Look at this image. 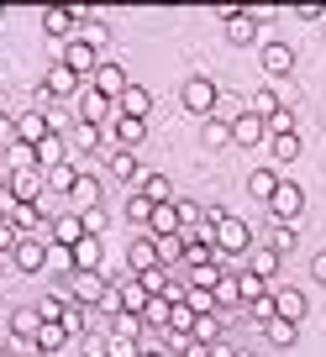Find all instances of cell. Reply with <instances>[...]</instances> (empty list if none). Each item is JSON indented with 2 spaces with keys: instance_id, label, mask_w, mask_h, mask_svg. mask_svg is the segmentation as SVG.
<instances>
[{
  "instance_id": "cell-1",
  "label": "cell",
  "mask_w": 326,
  "mask_h": 357,
  "mask_svg": "<svg viewBox=\"0 0 326 357\" xmlns=\"http://www.w3.org/2000/svg\"><path fill=\"white\" fill-rule=\"evenodd\" d=\"M253 252V226L242 215H221L216 221V268H232V257Z\"/></svg>"
},
{
  "instance_id": "cell-2",
  "label": "cell",
  "mask_w": 326,
  "mask_h": 357,
  "mask_svg": "<svg viewBox=\"0 0 326 357\" xmlns=\"http://www.w3.org/2000/svg\"><path fill=\"white\" fill-rule=\"evenodd\" d=\"M68 300H74L79 310H116L105 273H68Z\"/></svg>"
},
{
  "instance_id": "cell-3",
  "label": "cell",
  "mask_w": 326,
  "mask_h": 357,
  "mask_svg": "<svg viewBox=\"0 0 326 357\" xmlns=\"http://www.w3.org/2000/svg\"><path fill=\"white\" fill-rule=\"evenodd\" d=\"M263 37V11L258 6H237V16H226V43L232 47H253Z\"/></svg>"
},
{
  "instance_id": "cell-4",
  "label": "cell",
  "mask_w": 326,
  "mask_h": 357,
  "mask_svg": "<svg viewBox=\"0 0 326 357\" xmlns=\"http://www.w3.org/2000/svg\"><path fill=\"white\" fill-rule=\"evenodd\" d=\"M216 95H221V89H216L205 74H195V79H184V84H179V105L190 116H211L216 111Z\"/></svg>"
},
{
  "instance_id": "cell-5",
  "label": "cell",
  "mask_w": 326,
  "mask_h": 357,
  "mask_svg": "<svg viewBox=\"0 0 326 357\" xmlns=\"http://www.w3.org/2000/svg\"><path fill=\"white\" fill-rule=\"evenodd\" d=\"M53 132H64L53 111H37V105H32V111L16 116V142H27V147H37L43 137H53Z\"/></svg>"
},
{
  "instance_id": "cell-6",
  "label": "cell",
  "mask_w": 326,
  "mask_h": 357,
  "mask_svg": "<svg viewBox=\"0 0 326 357\" xmlns=\"http://www.w3.org/2000/svg\"><path fill=\"white\" fill-rule=\"evenodd\" d=\"M300 211H305V190H300V184H290V178H279L274 195H269V215H274V221H295Z\"/></svg>"
},
{
  "instance_id": "cell-7",
  "label": "cell",
  "mask_w": 326,
  "mask_h": 357,
  "mask_svg": "<svg viewBox=\"0 0 326 357\" xmlns=\"http://www.w3.org/2000/svg\"><path fill=\"white\" fill-rule=\"evenodd\" d=\"M58 63H64L74 79H90V74H95V63H101V53H95L84 37H68V43H64V58H58Z\"/></svg>"
},
{
  "instance_id": "cell-8",
  "label": "cell",
  "mask_w": 326,
  "mask_h": 357,
  "mask_svg": "<svg viewBox=\"0 0 326 357\" xmlns=\"http://www.w3.org/2000/svg\"><path fill=\"white\" fill-rule=\"evenodd\" d=\"M37 195H43V168L6 174V200H16V205H37Z\"/></svg>"
},
{
  "instance_id": "cell-9",
  "label": "cell",
  "mask_w": 326,
  "mask_h": 357,
  "mask_svg": "<svg viewBox=\"0 0 326 357\" xmlns=\"http://www.w3.org/2000/svg\"><path fill=\"white\" fill-rule=\"evenodd\" d=\"M68 257H74V273H101L105 242H101V236H79V242L68 247Z\"/></svg>"
},
{
  "instance_id": "cell-10",
  "label": "cell",
  "mask_w": 326,
  "mask_h": 357,
  "mask_svg": "<svg viewBox=\"0 0 326 357\" xmlns=\"http://www.w3.org/2000/svg\"><path fill=\"white\" fill-rule=\"evenodd\" d=\"M11 263L22 268V273H43V268H47V242H37V236H22V242L11 247Z\"/></svg>"
},
{
  "instance_id": "cell-11",
  "label": "cell",
  "mask_w": 326,
  "mask_h": 357,
  "mask_svg": "<svg viewBox=\"0 0 326 357\" xmlns=\"http://www.w3.org/2000/svg\"><path fill=\"white\" fill-rule=\"evenodd\" d=\"M147 111H153V89H142V84H126L121 95H116V116H132V121H147Z\"/></svg>"
},
{
  "instance_id": "cell-12",
  "label": "cell",
  "mask_w": 326,
  "mask_h": 357,
  "mask_svg": "<svg viewBox=\"0 0 326 357\" xmlns=\"http://www.w3.org/2000/svg\"><path fill=\"white\" fill-rule=\"evenodd\" d=\"M232 147H258V142H269V132H263V116H253V111H242L232 126Z\"/></svg>"
},
{
  "instance_id": "cell-13",
  "label": "cell",
  "mask_w": 326,
  "mask_h": 357,
  "mask_svg": "<svg viewBox=\"0 0 326 357\" xmlns=\"http://www.w3.org/2000/svg\"><path fill=\"white\" fill-rule=\"evenodd\" d=\"M90 89H95V95H105V100L116 105V95L126 89V74H121V63H95V74H90Z\"/></svg>"
},
{
  "instance_id": "cell-14",
  "label": "cell",
  "mask_w": 326,
  "mask_h": 357,
  "mask_svg": "<svg viewBox=\"0 0 326 357\" xmlns=\"http://www.w3.org/2000/svg\"><path fill=\"white\" fill-rule=\"evenodd\" d=\"M274 315H284V321L300 326L305 315H311V305H305V294L295 289V284H284V289H274Z\"/></svg>"
},
{
  "instance_id": "cell-15",
  "label": "cell",
  "mask_w": 326,
  "mask_h": 357,
  "mask_svg": "<svg viewBox=\"0 0 326 357\" xmlns=\"http://www.w3.org/2000/svg\"><path fill=\"white\" fill-rule=\"evenodd\" d=\"M32 158H37V168H58V163H68V137H64V132L43 137V142L32 147Z\"/></svg>"
},
{
  "instance_id": "cell-16",
  "label": "cell",
  "mask_w": 326,
  "mask_h": 357,
  "mask_svg": "<svg viewBox=\"0 0 326 357\" xmlns=\"http://www.w3.org/2000/svg\"><path fill=\"white\" fill-rule=\"evenodd\" d=\"M116 116V105L105 100V95H95V89H84V100H79V121L84 126H105Z\"/></svg>"
},
{
  "instance_id": "cell-17",
  "label": "cell",
  "mask_w": 326,
  "mask_h": 357,
  "mask_svg": "<svg viewBox=\"0 0 326 357\" xmlns=\"http://www.w3.org/2000/svg\"><path fill=\"white\" fill-rule=\"evenodd\" d=\"M137 195H142L147 205H169V200H174V195H179V190H174V178H169V174H142V184H137Z\"/></svg>"
},
{
  "instance_id": "cell-18",
  "label": "cell",
  "mask_w": 326,
  "mask_h": 357,
  "mask_svg": "<svg viewBox=\"0 0 326 357\" xmlns=\"http://www.w3.org/2000/svg\"><path fill=\"white\" fill-rule=\"evenodd\" d=\"M126 268L132 273H147V268H158V247H153V236H132V247H126Z\"/></svg>"
},
{
  "instance_id": "cell-19",
  "label": "cell",
  "mask_w": 326,
  "mask_h": 357,
  "mask_svg": "<svg viewBox=\"0 0 326 357\" xmlns=\"http://www.w3.org/2000/svg\"><path fill=\"white\" fill-rule=\"evenodd\" d=\"M74 89H79V79L68 74L64 63H53V68H47V79H43V95H47V100H68Z\"/></svg>"
},
{
  "instance_id": "cell-20",
  "label": "cell",
  "mask_w": 326,
  "mask_h": 357,
  "mask_svg": "<svg viewBox=\"0 0 326 357\" xmlns=\"http://www.w3.org/2000/svg\"><path fill=\"white\" fill-rule=\"evenodd\" d=\"M142 231L147 236H179V211H174V200L169 205H153V215H147Z\"/></svg>"
},
{
  "instance_id": "cell-21",
  "label": "cell",
  "mask_w": 326,
  "mask_h": 357,
  "mask_svg": "<svg viewBox=\"0 0 326 357\" xmlns=\"http://www.w3.org/2000/svg\"><path fill=\"white\" fill-rule=\"evenodd\" d=\"M32 347H37V352H47V357H58L68 347V331L58 321H43V326H37V336H32Z\"/></svg>"
},
{
  "instance_id": "cell-22",
  "label": "cell",
  "mask_w": 326,
  "mask_h": 357,
  "mask_svg": "<svg viewBox=\"0 0 326 357\" xmlns=\"http://www.w3.org/2000/svg\"><path fill=\"white\" fill-rule=\"evenodd\" d=\"M142 142H147V121L116 116V147H132V153H142Z\"/></svg>"
},
{
  "instance_id": "cell-23",
  "label": "cell",
  "mask_w": 326,
  "mask_h": 357,
  "mask_svg": "<svg viewBox=\"0 0 326 357\" xmlns=\"http://www.w3.org/2000/svg\"><path fill=\"white\" fill-rule=\"evenodd\" d=\"M263 68H269L274 79L290 74V68H295V47L290 43H263Z\"/></svg>"
},
{
  "instance_id": "cell-24",
  "label": "cell",
  "mask_w": 326,
  "mask_h": 357,
  "mask_svg": "<svg viewBox=\"0 0 326 357\" xmlns=\"http://www.w3.org/2000/svg\"><path fill=\"white\" fill-rule=\"evenodd\" d=\"M74 178H79V168H74V163H58V168H43V190H58V195H74Z\"/></svg>"
},
{
  "instance_id": "cell-25",
  "label": "cell",
  "mask_w": 326,
  "mask_h": 357,
  "mask_svg": "<svg viewBox=\"0 0 326 357\" xmlns=\"http://www.w3.org/2000/svg\"><path fill=\"white\" fill-rule=\"evenodd\" d=\"M37 326H43L37 305H16V310H11V331L22 336V342H32V336H37Z\"/></svg>"
},
{
  "instance_id": "cell-26",
  "label": "cell",
  "mask_w": 326,
  "mask_h": 357,
  "mask_svg": "<svg viewBox=\"0 0 326 357\" xmlns=\"http://www.w3.org/2000/svg\"><path fill=\"white\" fill-rule=\"evenodd\" d=\"M263 294H269V279H258V273L242 268V273H237V305H253V300H263Z\"/></svg>"
},
{
  "instance_id": "cell-27",
  "label": "cell",
  "mask_w": 326,
  "mask_h": 357,
  "mask_svg": "<svg viewBox=\"0 0 326 357\" xmlns=\"http://www.w3.org/2000/svg\"><path fill=\"white\" fill-rule=\"evenodd\" d=\"M263 336H269V347H295L300 326H295V321H284V315H274V321H263Z\"/></svg>"
},
{
  "instance_id": "cell-28",
  "label": "cell",
  "mask_w": 326,
  "mask_h": 357,
  "mask_svg": "<svg viewBox=\"0 0 326 357\" xmlns=\"http://www.w3.org/2000/svg\"><path fill=\"white\" fill-rule=\"evenodd\" d=\"M43 32H47V37H68V32H74L68 6H47V11H43Z\"/></svg>"
},
{
  "instance_id": "cell-29",
  "label": "cell",
  "mask_w": 326,
  "mask_h": 357,
  "mask_svg": "<svg viewBox=\"0 0 326 357\" xmlns=\"http://www.w3.org/2000/svg\"><path fill=\"white\" fill-rule=\"evenodd\" d=\"M137 158H142V153H132V147H111L105 168H111L116 178H137Z\"/></svg>"
},
{
  "instance_id": "cell-30",
  "label": "cell",
  "mask_w": 326,
  "mask_h": 357,
  "mask_svg": "<svg viewBox=\"0 0 326 357\" xmlns=\"http://www.w3.org/2000/svg\"><path fill=\"white\" fill-rule=\"evenodd\" d=\"M242 111H248V100L226 89V95H216V111H211V121H226V126H232V121H237V116H242Z\"/></svg>"
},
{
  "instance_id": "cell-31",
  "label": "cell",
  "mask_w": 326,
  "mask_h": 357,
  "mask_svg": "<svg viewBox=\"0 0 326 357\" xmlns=\"http://www.w3.org/2000/svg\"><path fill=\"white\" fill-rule=\"evenodd\" d=\"M248 273H258V279H274V273H279V252H269V247H253V252H248Z\"/></svg>"
},
{
  "instance_id": "cell-32",
  "label": "cell",
  "mask_w": 326,
  "mask_h": 357,
  "mask_svg": "<svg viewBox=\"0 0 326 357\" xmlns=\"http://www.w3.org/2000/svg\"><path fill=\"white\" fill-rule=\"evenodd\" d=\"M295 242H300V236H295L290 221H274V226H269V252L284 257V252H295Z\"/></svg>"
},
{
  "instance_id": "cell-33",
  "label": "cell",
  "mask_w": 326,
  "mask_h": 357,
  "mask_svg": "<svg viewBox=\"0 0 326 357\" xmlns=\"http://www.w3.org/2000/svg\"><path fill=\"white\" fill-rule=\"evenodd\" d=\"M269 153H274V163H295V158H300V137H295V132L269 137Z\"/></svg>"
},
{
  "instance_id": "cell-34",
  "label": "cell",
  "mask_w": 326,
  "mask_h": 357,
  "mask_svg": "<svg viewBox=\"0 0 326 357\" xmlns=\"http://www.w3.org/2000/svg\"><path fill=\"white\" fill-rule=\"evenodd\" d=\"M101 142H105V126H84V121L74 126V147L79 153H101Z\"/></svg>"
},
{
  "instance_id": "cell-35",
  "label": "cell",
  "mask_w": 326,
  "mask_h": 357,
  "mask_svg": "<svg viewBox=\"0 0 326 357\" xmlns=\"http://www.w3.org/2000/svg\"><path fill=\"white\" fill-rule=\"evenodd\" d=\"M22 168H37V158H32L27 142H11L6 147V174H22Z\"/></svg>"
},
{
  "instance_id": "cell-36",
  "label": "cell",
  "mask_w": 326,
  "mask_h": 357,
  "mask_svg": "<svg viewBox=\"0 0 326 357\" xmlns=\"http://www.w3.org/2000/svg\"><path fill=\"white\" fill-rule=\"evenodd\" d=\"M174 211H179V231H190V226H200V221H205V211L190 200V195H174Z\"/></svg>"
},
{
  "instance_id": "cell-37",
  "label": "cell",
  "mask_w": 326,
  "mask_h": 357,
  "mask_svg": "<svg viewBox=\"0 0 326 357\" xmlns=\"http://www.w3.org/2000/svg\"><path fill=\"white\" fill-rule=\"evenodd\" d=\"M79 226H84V236H101L105 242V205H84V211H79Z\"/></svg>"
},
{
  "instance_id": "cell-38",
  "label": "cell",
  "mask_w": 326,
  "mask_h": 357,
  "mask_svg": "<svg viewBox=\"0 0 326 357\" xmlns=\"http://www.w3.org/2000/svg\"><path fill=\"white\" fill-rule=\"evenodd\" d=\"M184 310H190V315H211V310H221V305H216L211 289H195V284H190V294H184Z\"/></svg>"
},
{
  "instance_id": "cell-39",
  "label": "cell",
  "mask_w": 326,
  "mask_h": 357,
  "mask_svg": "<svg viewBox=\"0 0 326 357\" xmlns=\"http://www.w3.org/2000/svg\"><path fill=\"white\" fill-rule=\"evenodd\" d=\"M263 132H269V137H284V132H295V111H290V105L269 111V116H263Z\"/></svg>"
},
{
  "instance_id": "cell-40",
  "label": "cell",
  "mask_w": 326,
  "mask_h": 357,
  "mask_svg": "<svg viewBox=\"0 0 326 357\" xmlns=\"http://www.w3.org/2000/svg\"><path fill=\"white\" fill-rule=\"evenodd\" d=\"M111 336H132V342H142V315H126V310H111Z\"/></svg>"
},
{
  "instance_id": "cell-41",
  "label": "cell",
  "mask_w": 326,
  "mask_h": 357,
  "mask_svg": "<svg viewBox=\"0 0 326 357\" xmlns=\"http://www.w3.org/2000/svg\"><path fill=\"white\" fill-rule=\"evenodd\" d=\"M153 247H158V268H174V263H179V252H184L179 236H153Z\"/></svg>"
},
{
  "instance_id": "cell-42",
  "label": "cell",
  "mask_w": 326,
  "mask_h": 357,
  "mask_svg": "<svg viewBox=\"0 0 326 357\" xmlns=\"http://www.w3.org/2000/svg\"><path fill=\"white\" fill-rule=\"evenodd\" d=\"M274 184H279V174H269V168H258V174H253V178H248V195H253V200H263V205H269V195H274Z\"/></svg>"
},
{
  "instance_id": "cell-43",
  "label": "cell",
  "mask_w": 326,
  "mask_h": 357,
  "mask_svg": "<svg viewBox=\"0 0 326 357\" xmlns=\"http://www.w3.org/2000/svg\"><path fill=\"white\" fill-rule=\"evenodd\" d=\"M68 310H74V300H68V294H47V300L37 305V315H43V321H64Z\"/></svg>"
},
{
  "instance_id": "cell-44",
  "label": "cell",
  "mask_w": 326,
  "mask_h": 357,
  "mask_svg": "<svg viewBox=\"0 0 326 357\" xmlns=\"http://www.w3.org/2000/svg\"><path fill=\"white\" fill-rule=\"evenodd\" d=\"M169 310H174V305H169V300H158V294H153V300L142 305V326H158V331H163V326H169Z\"/></svg>"
},
{
  "instance_id": "cell-45",
  "label": "cell",
  "mask_w": 326,
  "mask_h": 357,
  "mask_svg": "<svg viewBox=\"0 0 326 357\" xmlns=\"http://www.w3.org/2000/svg\"><path fill=\"white\" fill-rule=\"evenodd\" d=\"M216 305H221V310H242V305H237V273H221V284H216Z\"/></svg>"
},
{
  "instance_id": "cell-46",
  "label": "cell",
  "mask_w": 326,
  "mask_h": 357,
  "mask_svg": "<svg viewBox=\"0 0 326 357\" xmlns=\"http://www.w3.org/2000/svg\"><path fill=\"white\" fill-rule=\"evenodd\" d=\"M200 142H205V147H232V132H226V121H205Z\"/></svg>"
},
{
  "instance_id": "cell-47",
  "label": "cell",
  "mask_w": 326,
  "mask_h": 357,
  "mask_svg": "<svg viewBox=\"0 0 326 357\" xmlns=\"http://www.w3.org/2000/svg\"><path fill=\"white\" fill-rule=\"evenodd\" d=\"M279 105H284V100L274 95V89H258V95L248 100V111H253V116H269V111H279Z\"/></svg>"
},
{
  "instance_id": "cell-48",
  "label": "cell",
  "mask_w": 326,
  "mask_h": 357,
  "mask_svg": "<svg viewBox=\"0 0 326 357\" xmlns=\"http://www.w3.org/2000/svg\"><path fill=\"white\" fill-rule=\"evenodd\" d=\"M137 284H142L147 294H163V284H169V268H147V273H137Z\"/></svg>"
},
{
  "instance_id": "cell-49",
  "label": "cell",
  "mask_w": 326,
  "mask_h": 357,
  "mask_svg": "<svg viewBox=\"0 0 326 357\" xmlns=\"http://www.w3.org/2000/svg\"><path fill=\"white\" fill-rule=\"evenodd\" d=\"M74 195H79L84 205H101V184H95L90 174H79V178H74Z\"/></svg>"
},
{
  "instance_id": "cell-50",
  "label": "cell",
  "mask_w": 326,
  "mask_h": 357,
  "mask_svg": "<svg viewBox=\"0 0 326 357\" xmlns=\"http://www.w3.org/2000/svg\"><path fill=\"white\" fill-rule=\"evenodd\" d=\"M58 326H64L68 336H84V331H90V315H84V310H79V305H74V310H68V315H64V321H58Z\"/></svg>"
},
{
  "instance_id": "cell-51",
  "label": "cell",
  "mask_w": 326,
  "mask_h": 357,
  "mask_svg": "<svg viewBox=\"0 0 326 357\" xmlns=\"http://www.w3.org/2000/svg\"><path fill=\"white\" fill-rule=\"evenodd\" d=\"M126 215H132V221H137V226H147V215H153V205H147V200H142V195H137V190H132V195H126Z\"/></svg>"
},
{
  "instance_id": "cell-52",
  "label": "cell",
  "mask_w": 326,
  "mask_h": 357,
  "mask_svg": "<svg viewBox=\"0 0 326 357\" xmlns=\"http://www.w3.org/2000/svg\"><path fill=\"white\" fill-rule=\"evenodd\" d=\"M242 315H253V321H274V294H263V300H253V305H242Z\"/></svg>"
},
{
  "instance_id": "cell-53",
  "label": "cell",
  "mask_w": 326,
  "mask_h": 357,
  "mask_svg": "<svg viewBox=\"0 0 326 357\" xmlns=\"http://www.w3.org/2000/svg\"><path fill=\"white\" fill-rule=\"evenodd\" d=\"M16 242H22V231H16V226L0 215V257H11V247H16Z\"/></svg>"
},
{
  "instance_id": "cell-54",
  "label": "cell",
  "mask_w": 326,
  "mask_h": 357,
  "mask_svg": "<svg viewBox=\"0 0 326 357\" xmlns=\"http://www.w3.org/2000/svg\"><path fill=\"white\" fill-rule=\"evenodd\" d=\"M47 263H53L58 273H74V257H68V247H47Z\"/></svg>"
},
{
  "instance_id": "cell-55",
  "label": "cell",
  "mask_w": 326,
  "mask_h": 357,
  "mask_svg": "<svg viewBox=\"0 0 326 357\" xmlns=\"http://www.w3.org/2000/svg\"><path fill=\"white\" fill-rule=\"evenodd\" d=\"M11 142H16V116L0 111V147H11Z\"/></svg>"
},
{
  "instance_id": "cell-56",
  "label": "cell",
  "mask_w": 326,
  "mask_h": 357,
  "mask_svg": "<svg viewBox=\"0 0 326 357\" xmlns=\"http://www.w3.org/2000/svg\"><path fill=\"white\" fill-rule=\"evenodd\" d=\"M295 16H300V22H321L326 6H295Z\"/></svg>"
},
{
  "instance_id": "cell-57",
  "label": "cell",
  "mask_w": 326,
  "mask_h": 357,
  "mask_svg": "<svg viewBox=\"0 0 326 357\" xmlns=\"http://www.w3.org/2000/svg\"><path fill=\"white\" fill-rule=\"evenodd\" d=\"M311 279H316V284H326V252H316V257H311Z\"/></svg>"
},
{
  "instance_id": "cell-58",
  "label": "cell",
  "mask_w": 326,
  "mask_h": 357,
  "mask_svg": "<svg viewBox=\"0 0 326 357\" xmlns=\"http://www.w3.org/2000/svg\"><path fill=\"white\" fill-rule=\"evenodd\" d=\"M179 357H211V347H200V342H184V347H179Z\"/></svg>"
},
{
  "instance_id": "cell-59",
  "label": "cell",
  "mask_w": 326,
  "mask_h": 357,
  "mask_svg": "<svg viewBox=\"0 0 326 357\" xmlns=\"http://www.w3.org/2000/svg\"><path fill=\"white\" fill-rule=\"evenodd\" d=\"M0 200H6V168H0Z\"/></svg>"
},
{
  "instance_id": "cell-60",
  "label": "cell",
  "mask_w": 326,
  "mask_h": 357,
  "mask_svg": "<svg viewBox=\"0 0 326 357\" xmlns=\"http://www.w3.org/2000/svg\"><path fill=\"white\" fill-rule=\"evenodd\" d=\"M226 357H258V352H226Z\"/></svg>"
},
{
  "instance_id": "cell-61",
  "label": "cell",
  "mask_w": 326,
  "mask_h": 357,
  "mask_svg": "<svg viewBox=\"0 0 326 357\" xmlns=\"http://www.w3.org/2000/svg\"><path fill=\"white\" fill-rule=\"evenodd\" d=\"M0 22H6V6H0Z\"/></svg>"
},
{
  "instance_id": "cell-62",
  "label": "cell",
  "mask_w": 326,
  "mask_h": 357,
  "mask_svg": "<svg viewBox=\"0 0 326 357\" xmlns=\"http://www.w3.org/2000/svg\"><path fill=\"white\" fill-rule=\"evenodd\" d=\"M0 279H6V268H0Z\"/></svg>"
},
{
  "instance_id": "cell-63",
  "label": "cell",
  "mask_w": 326,
  "mask_h": 357,
  "mask_svg": "<svg viewBox=\"0 0 326 357\" xmlns=\"http://www.w3.org/2000/svg\"><path fill=\"white\" fill-rule=\"evenodd\" d=\"M37 357H47V352H37Z\"/></svg>"
}]
</instances>
